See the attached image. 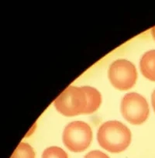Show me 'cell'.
I'll return each instance as SVG.
<instances>
[{"label":"cell","mask_w":155,"mask_h":158,"mask_svg":"<svg viewBox=\"0 0 155 158\" xmlns=\"http://www.w3.org/2000/svg\"><path fill=\"white\" fill-rule=\"evenodd\" d=\"M54 104L56 109L65 116L86 114L88 102L84 88L68 86L54 100Z\"/></svg>","instance_id":"obj_2"},{"label":"cell","mask_w":155,"mask_h":158,"mask_svg":"<svg viewBox=\"0 0 155 158\" xmlns=\"http://www.w3.org/2000/svg\"><path fill=\"white\" fill-rule=\"evenodd\" d=\"M151 103H152V106H153V109L155 112V90L153 91V93H152L151 95Z\"/></svg>","instance_id":"obj_11"},{"label":"cell","mask_w":155,"mask_h":158,"mask_svg":"<svg viewBox=\"0 0 155 158\" xmlns=\"http://www.w3.org/2000/svg\"><path fill=\"white\" fill-rule=\"evenodd\" d=\"M97 139L100 147L111 153L125 150L131 142V132L119 121H108L99 127Z\"/></svg>","instance_id":"obj_1"},{"label":"cell","mask_w":155,"mask_h":158,"mask_svg":"<svg viewBox=\"0 0 155 158\" xmlns=\"http://www.w3.org/2000/svg\"><path fill=\"white\" fill-rule=\"evenodd\" d=\"M92 131L82 121H74L66 126L63 132V143L69 150L75 153L85 151L91 144Z\"/></svg>","instance_id":"obj_3"},{"label":"cell","mask_w":155,"mask_h":158,"mask_svg":"<svg viewBox=\"0 0 155 158\" xmlns=\"http://www.w3.org/2000/svg\"><path fill=\"white\" fill-rule=\"evenodd\" d=\"M10 158H35V152L30 144L21 142Z\"/></svg>","instance_id":"obj_8"},{"label":"cell","mask_w":155,"mask_h":158,"mask_svg":"<svg viewBox=\"0 0 155 158\" xmlns=\"http://www.w3.org/2000/svg\"><path fill=\"white\" fill-rule=\"evenodd\" d=\"M151 33H152V36H153V40H155V27H153L151 30Z\"/></svg>","instance_id":"obj_12"},{"label":"cell","mask_w":155,"mask_h":158,"mask_svg":"<svg viewBox=\"0 0 155 158\" xmlns=\"http://www.w3.org/2000/svg\"><path fill=\"white\" fill-rule=\"evenodd\" d=\"M83 88L87 96L88 106L86 114H91L95 112L101 105V94L97 89L90 86H83Z\"/></svg>","instance_id":"obj_7"},{"label":"cell","mask_w":155,"mask_h":158,"mask_svg":"<svg viewBox=\"0 0 155 158\" xmlns=\"http://www.w3.org/2000/svg\"><path fill=\"white\" fill-rule=\"evenodd\" d=\"M108 74L112 85L121 91L131 89L137 79V72L134 64L124 59L112 62L109 66Z\"/></svg>","instance_id":"obj_5"},{"label":"cell","mask_w":155,"mask_h":158,"mask_svg":"<svg viewBox=\"0 0 155 158\" xmlns=\"http://www.w3.org/2000/svg\"><path fill=\"white\" fill-rule=\"evenodd\" d=\"M42 158H68V156L61 147H51L44 151Z\"/></svg>","instance_id":"obj_9"},{"label":"cell","mask_w":155,"mask_h":158,"mask_svg":"<svg viewBox=\"0 0 155 158\" xmlns=\"http://www.w3.org/2000/svg\"><path fill=\"white\" fill-rule=\"evenodd\" d=\"M84 158H109L108 155L99 150H93L85 156Z\"/></svg>","instance_id":"obj_10"},{"label":"cell","mask_w":155,"mask_h":158,"mask_svg":"<svg viewBox=\"0 0 155 158\" xmlns=\"http://www.w3.org/2000/svg\"><path fill=\"white\" fill-rule=\"evenodd\" d=\"M120 109L123 116L133 125H140L145 122L150 113L146 98L136 92L127 94L123 98Z\"/></svg>","instance_id":"obj_4"},{"label":"cell","mask_w":155,"mask_h":158,"mask_svg":"<svg viewBox=\"0 0 155 158\" xmlns=\"http://www.w3.org/2000/svg\"><path fill=\"white\" fill-rule=\"evenodd\" d=\"M140 66L143 75L155 81V50L147 51L142 56Z\"/></svg>","instance_id":"obj_6"}]
</instances>
